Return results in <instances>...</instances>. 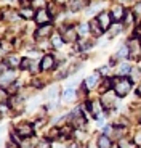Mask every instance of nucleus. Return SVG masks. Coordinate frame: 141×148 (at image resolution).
<instances>
[{
    "instance_id": "nucleus-1",
    "label": "nucleus",
    "mask_w": 141,
    "mask_h": 148,
    "mask_svg": "<svg viewBox=\"0 0 141 148\" xmlns=\"http://www.w3.org/2000/svg\"><path fill=\"white\" fill-rule=\"evenodd\" d=\"M112 82H114V92L117 93V97H125L132 89V82L128 79L120 77V79H115Z\"/></svg>"
},
{
    "instance_id": "nucleus-2",
    "label": "nucleus",
    "mask_w": 141,
    "mask_h": 148,
    "mask_svg": "<svg viewBox=\"0 0 141 148\" xmlns=\"http://www.w3.org/2000/svg\"><path fill=\"white\" fill-rule=\"evenodd\" d=\"M52 31H53V26L52 24H40V26L37 27V31H35V39L37 40H43V39H47V37H50V34H52Z\"/></svg>"
},
{
    "instance_id": "nucleus-3",
    "label": "nucleus",
    "mask_w": 141,
    "mask_h": 148,
    "mask_svg": "<svg viewBox=\"0 0 141 148\" xmlns=\"http://www.w3.org/2000/svg\"><path fill=\"white\" fill-rule=\"evenodd\" d=\"M61 36H63L64 42H74L75 39H77L79 32L75 27L72 26H66V27H61Z\"/></svg>"
},
{
    "instance_id": "nucleus-4",
    "label": "nucleus",
    "mask_w": 141,
    "mask_h": 148,
    "mask_svg": "<svg viewBox=\"0 0 141 148\" xmlns=\"http://www.w3.org/2000/svg\"><path fill=\"white\" fill-rule=\"evenodd\" d=\"M16 134H18L19 137L22 138H29L34 135V129L31 124H27V122H22V124H19L18 127H16Z\"/></svg>"
},
{
    "instance_id": "nucleus-5",
    "label": "nucleus",
    "mask_w": 141,
    "mask_h": 148,
    "mask_svg": "<svg viewBox=\"0 0 141 148\" xmlns=\"http://www.w3.org/2000/svg\"><path fill=\"white\" fill-rule=\"evenodd\" d=\"M98 21H100V24H101V27H103V31H108L109 27H111L112 16L109 15L108 11H101L100 15H98Z\"/></svg>"
},
{
    "instance_id": "nucleus-6",
    "label": "nucleus",
    "mask_w": 141,
    "mask_h": 148,
    "mask_svg": "<svg viewBox=\"0 0 141 148\" xmlns=\"http://www.w3.org/2000/svg\"><path fill=\"white\" fill-rule=\"evenodd\" d=\"M34 19H35V23H37L39 26H40V24H48L50 19H52V15H50V11H47V10H39Z\"/></svg>"
},
{
    "instance_id": "nucleus-7",
    "label": "nucleus",
    "mask_w": 141,
    "mask_h": 148,
    "mask_svg": "<svg viewBox=\"0 0 141 148\" xmlns=\"http://www.w3.org/2000/svg\"><path fill=\"white\" fill-rule=\"evenodd\" d=\"M128 48H130V56L132 58H138V56L141 55V44H140V40H136V39H132V40L128 42Z\"/></svg>"
},
{
    "instance_id": "nucleus-8",
    "label": "nucleus",
    "mask_w": 141,
    "mask_h": 148,
    "mask_svg": "<svg viewBox=\"0 0 141 148\" xmlns=\"http://www.w3.org/2000/svg\"><path fill=\"white\" fill-rule=\"evenodd\" d=\"M40 68H42V71L53 69V68H55V58H53L52 55H45L40 61Z\"/></svg>"
},
{
    "instance_id": "nucleus-9",
    "label": "nucleus",
    "mask_w": 141,
    "mask_h": 148,
    "mask_svg": "<svg viewBox=\"0 0 141 148\" xmlns=\"http://www.w3.org/2000/svg\"><path fill=\"white\" fill-rule=\"evenodd\" d=\"M123 13H125V10H123L122 5H114V7H112V10H111V16H112V19H114V21H120V19L125 16Z\"/></svg>"
},
{
    "instance_id": "nucleus-10",
    "label": "nucleus",
    "mask_w": 141,
    "mask_h": 148,
    "mask_svg": "<svg viewBox=\"0 0 141 148\" xmlns=\"http://www.w3.org/2000/svg\"><path fill=\"white\" fill-rule=\"evenodd\" d=\"M115 95H117V93L114 92V90H108V92H104L103 95H101V101H103L104 105H106V106H111L112 103H114V100H115Z\"/></svg>"
},
{
    "instance_id": "nucleus-11",
    "label": "nucleus",
    "mask_w": 141,
    "mask_h": 148,
    "mask_svg": "<svg viewBox=\"0 0 141 148\" xmlns=\"http://www.w3.org/2000/svg\"><path fill=\"white\" fill-rule=\"evenodd\" d=\"M87 108L92 111V116H95V118H98V116L101 114V110H103V106H101L100 101H92V103H87Z\"/></svg>"
},
{
    "instance_id": "nucleus-12",
    "label": "nucleus",
    "mask_w": 141,
    "mask_h": 148,
    "mask_svg": "<svg viewBox=\"0 0 141 148\" xmlns=\"http://www.w3.org/2000/svg\"><path fill=\"white\" fill-rule=\"evenodd\" d=\"M90 31H92L95 36H100V34L104 32L103 27H101V24H100V21H98V18H95V19L90 21Z\"/></svg>"
},
{
    "instance_id": "nucleus-13",
    "label": "nucleus",
    "mask_w": 141,
    "mask_h": 148,
    "mask_svg": "<svg viewBox=\"0 0 141 148\" xmlns=\"http://www.w3.org/2000/svg\"><path fill=\"white\" fill-rule=\"evenodd\" d=\"M98 148H111V138L106 135V134H101L98 137Z\"/></svg>"
},
{
    "instance_id": "nucleus-14",
    "label": "nucleus",
    "mask_w": 141,
    "mask_h": 148,
    "mask_svg": "<svg viewBox=\"0 0 141 148\" xmlns=\"http://www.w3.org/2000/svg\"><path fill=\"white\" fill-rule=\"evenodd\" d=\"M15 77H16V74L13 73V71H3V73H2V85L5 87L8 82L15 81Z\"/></svg>"
},
{
    "instance_id": "nucleus-15",
    "label": "nucleus",
    "mask_w": 141,
    "mask_h": 148,
    "mask_svg": "<svg viewBox=\"0 0 141 148\" xmlns=\"http://www.w3.org/2000/svg\"><path fill=\"white\" fill-rule=\"evenodd\" d=\"M85 5V0H69V8L70 11H79L83 8Z\"/></svg>"
},
{
    "instance_id": "nucleus-16",
    "label": "nucleus",
    "mask_w": 141,
    "mask_h": 148,
    "mask_svg": "<svg viewBox=\"0 0 141 148\" xmlns=\"http://www.w3.org/2000/svg\"><path fill=\"white\" fill-rule=\"evenodd\" d=\"M75 98V90L72 87H67L63 92V101H72Z\"/></svg>"
},
{
    "instance_id": "nucleus-17",
    "label": "nucleus",
    "mask_w": 141,
    "mask_h": 148,
    "mask_svg": "<svg viewBox=\"0 0 141 148\" xmlns=\"http://www.w3.org/2000/svg\"><path fill=\"white\" fill-rule=\"evenodd\" d=\"M128 55H130V48H128V45H123V47H120L119 52L115 53L112 61H114V60H119V58H125V56H128Z\"/></svg>"
},
{
    "instance_id": "nucleus-18",
    "label": "nucleus",
    "mask_w": 141,
    "mask_h": 148,
    "mask_svg": "<svg viewBox=\"0 0 141 148\" xmlns=\"http://www.w3.org/2000/svg\"><path fill=\"white\" fill-rule=\"evenodd\" d=\"M98 73H95V74H92L90 77H87V81H85V87L87 89H93L95 85H96V82H98Z\"/></svg>"
},
{
    "instance_id": "nucleus-19",
    "label": "nucleus",
    "mask_w": 141,
    "mask_h": 148,
    "mask_svg": "<svg viewBox=\"0 0 141 148\" xmlns=\"http://www.w3.org/2000/svg\"><path fill=\"white\" fill-rule=\"evenodd\" d=\"M21 16L26 19H32L35 18V15H34V8L32 7H27V8H22L21 10Z\"/></svg>"
},
{
    "instance_id": "nucleus-20",
    "label": "nucleus",
    "mask_w": 141,
    "mask_h": 148,
    "mask_svg": "<svg viewBox=\"0 0 141 148\" xmlns=\"http://www.w3.org/2000/svg\"><path fill=\"white\" fill-rule=\"evenodd\" d=\"M128 73H132V68H130V64H125V63H122L119 66V69H117V74H119V76H125V74H128Z\"/></svg>"
},
{
    "instance_id": "nucleus-21",
    "label": "nucleus",
    "mask_w": 141,
    "mask_h": 148,
    "mask_svg": "<svg viewBox=\"0 0 141 148\" xmlns=\"http://www.w3.org/2000/svg\"><path fill=\"white\" fill-rule=\"evenodd\" d=\"M133 19H135L133 11H127V15L123 16V21H125L127 26H132V24H133Z\"/></svg>"
},
{
    "instance_id": "nucleus-22",
    "label": "nucleus",
    "mask_w": 141,
    "mask_h": 148,
    "mask_svg": "<svg viewBox=\"0 0 141 148\" xmlns=\"http://www.w3.org/2000/svg\"><path fill=\"white\" fill-rule=\"evenodd\" d=\"M77 32H79V36H87L90 32V24H80L77 27Z\"/></svg>"
},
{
    "instance_id": "nucleus-23",
    "label": "nucleus",
    "mask_w": 141,
    "mask_h": 148,
    "mask_svg": "<svg viewBox=\"0 0 141 148\" xmlns=\"http://www.w3.org/2000/svg\"><path fill=\"white\" fill-rule=\"evenodd\" d=\"M8 63H10V66H18V64H21V58H18L16 55H10L8 56Z\"/></svg>"
},
{
    "instance_id": "nucleus-24",
    "label": "nucleus",
    "mask_w": 141,
    "mask_h": 148,
    "mask_svg": "<svg viewBox=\"0 0 141 148\" xmlns=\"http://www.w3.org/2000/svg\"><path fill=\"white\" fill-rule=\"evenodd\" d=\"M63 36H58V34H55V36L52 37V42H53V45H55V47H61V45H63Z\"/></svg>"
},
{
    "instance_id": "nucleus-25",
    "label": "nucleus",
    "mask_w": 141,
    "mask_h": 148,
    "mask_svg": "<svg viewBox=\"0 0 141 148\" xmlns=\"http://www.w3.org/2000/svg\"><path fill=\"white\" fill-rule=\"evenodd\" d=\"M58 10H60V3H55V2H52V3L48 5L50 15H58Z\"/></svg>"
},
{
    "instance_id": "nucleus-26",
    "label": "nucleus",
    "mask_w": 141,
    "mask_h": 148,
    "mask_svg": "<svg viewBox=\"0 0 141 148\" xmlns=\"http://www.w3.org/2000/svg\"><path fill=\"white\" fill-rule=\"evenodd\" d=\"M31 7L35 10V8H39V10H43L45 7V2L43 0H32V3H31Z\"/></svg>"
},
{
    "instance_id": "nucleus-27",
    "label": "nucleus",
    "mask_w": 141,
    "mask_h": 148,
    "mask_svg": "<svg viewBox=\"0 0 141 148\" xmlns=\"http://www.w3.org/2000/svg\"><path fill=\"white\" fill-rule=\"evenodd\" d=\"M31 64H32V61H31L29 58H22L19 68H21V69H31Z\"/></svg>"
},
{
    "instance_id": "nucleus-28",
    "label": "nucleus",
    "mask_w": 141,
    "mask_h": 148,
    "mask_svg": "<svg viewBox=\"0 0 141 148\" xmlns=\"http://www.w3.org/2000/svg\"><path fill=\"white\" fill-rule=\"evenodd\" d=\"M120 31H122V26H120V24H114V27H111V29H109V36H117V34L120 32Z\"/></svg>"
},
{
    "instance_id": "nucleus-29",
    "label": "nucleus",
    "mask_w": 141,
    "mask_h": 148,
    "mask_svg": "<svg viewBox=\"0 0 141 148\" xmlns=\"http://www.w3.org/2000/svg\"><path fill=\"white\" fill-rule=\"evenodd\" d=\"M119 148H135V145L130 143L128 140H120L119 142Z\"/></svg>"
},
{
    "instance_id": "nucleus-30",
    "label": "nucleus",
    "mask_w": 141,
    "mask_h": 148,
    "mask_svg": "<svg viewBox=\"0 0 141 148\" xmlns=\"http://www.w3.org/2000/svg\"><path fill=\"white\" fill-rule=\"evenodd\" d=\"M133 15H135V18L141 16V2H140V3H135V7H133Z\"/></svg>"
},
{
    "instance_id": "nucleus-31",
    "label": "nucleus",
    "mask_w": 141,
    "mask_h": 148,
    "mask_svg": "<svg viewBox=\"0 0 141 148\" xmlns=\"http://www.w3.org/2000/svg\"><path fill=\"white\" fill-rule=\"evenodd\" d=\"M35 148H50V142H47V140H40V142H37Z\"/></svg>"
},
{
    "instance_id": "nucleus-32",
    "label": "nucleus",
    "mask_w": 141,
    "mask_h": 148,
    "mask_svg": "<svg viewBox=\"0 0 141 148\" xmlns=\"http://www.w3.org/2000/svg\"><path fill=\"white\" fill-rule=\"evenodd\" d=\"M140 69H132V79H133V81H138V79H140Z\"/></svg>"
},
{
    "instance_id": "nucleus-33",
    "label": "nucleus",
    "mask_w": 141,
    "mask_h": 148,
    "mask_svg": "<svg viewBox=\"0 0 141 148\" xmlns=\"http://www.w3.org/2000/svg\"><path fill=\"white\" fill-rule=\"evenodd\" d=\"M39 69H42V68L37 66V63H35V61H32V64H31V71H32V73H37Z\"/></svg>"
},
{
    "instance_id": "nucleus-34",
    "label": "nucleus",
    "mask_w": 141,
    "mask_h": 148,
    "mask_svg": "<svg viewBox=\"0 0 141 148\" xmlns=\"http://www.w3.org/2000/svg\"><path fill=\"white\" fill-rule=\"evenodd\" d=\"M135 143H136V145H141V132L136 134V137H135Z\"/></svg>"
},
{
    "instance_id": "nucleus-35",
    "label": "nucleus",
    "mask_w": 141,
    "mask_h": 148,
    "mask_svg": "<svg viewBox=\"0 0 141 148\" xmlns=\"http://www.w3.org/2000/svg\"><path fill=\"white\" fill-rule=\"evenodd\" d=\"M16 143H18V142H10V143H8V148H19Z\"/></svg>"
},
{
    "instance_id": "nucleus-36",
    "label": "nucleus",
    "mask_w": 141,
    "mask_h": 148,
    "mask_svg": "<svg viewBox=\"0 0 141 148\" xmlns=\"http://www.w3.org/2000/svg\"><path fill=\"white\" fill-rule=\"evenodd\" d=\"M138 95H141V84H140V87H138Z\"/></svg>"
}]
</instances>
